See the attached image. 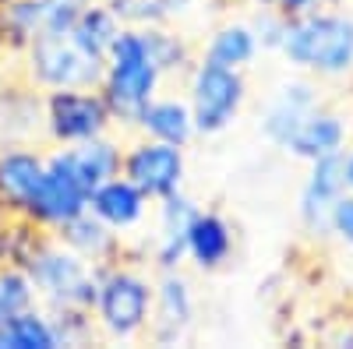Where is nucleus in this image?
Masks as SVG:
<instances>
[{"label": "nucleus", "mask_w": 353, "mask_h": 349, "mask_svg": "<svg viewBox=\"0 0 353 349\" xmlns=\"http://www.w3.org/2000/svg\"><path fill=\"white\" fill-rule=\"evenodd\" d=\"M283 61L307 78L339 81L353 74V14L314 8L286 18L283 43L276 50Z\"/></svg>", "instance_id": "1"}, {"label": "nucleus", "mask_w": 353, "mask_h": 349, "mask_svg": "<svg viewBox=\"0 0 353 349\" xmlns=\"http://www.w3.org/2000/svg\"><path fill=\"white\" fill-rule=\"evenodd\" d=\"M163 71L156 64V56L149 50V39H145V28L138 25H124L121 36L113 39L106 61H103V78L96 89L103 92L113 124L117 127H131L138 124L141 109L149 106L159 89H163Z\"/></svg>", "instance_id": "2"}, {"label": "nucleus", "mask_w": 353, "mask_h": 349, "mask_svg": "<svg viewBox=\"0 0 353 349\" xmlns=\"http://www.w3.org/2000/svg\"><path fill=\"white\" fill-rule=\"evenodd\" d=\"M152 317V275L131 261H110L96 268V304L92 321L103 339L138 342L149 332Z\"/></svg>", "instance_id": "3"}, {"label": "nucleus", "mask_w": 353, "mask_h": 349, "mask_svg": "<svg viewBox=\"0 0 353 349\" xmlns=\"http://www.w3.org/2000/svg\"><path fill=\"white\" fill-rule=\"evenodd\" d=\"M28 275H32L36 297L46 310H92L96 304V268L85 257H78L64 240H57L53 233H43L36 251L25 261Z\"/></svg>", "instance_id": "4"}, {"label": "nucleus", "mask_w": 353, "mask_h": 349, "mask_svg": "<svg viewBox=\"0 0 353 349\" xmlns=\"http://www.w3.org/2000/svg\"><path fill=\"white\" fill-rule=\"evenodd\" d=\"M188 106L194 116L198 138H216L237 124L248 106V78L237 67L212 61H194L188 71Z\"/></svg>", "instance_id": "5"}, {"label": "nucleus", "mask_w": 353, "mask_h": 349, "mask_svg": "<svg viewBox=\"0 0 353 349\" xmlns=\"http://www.w3.org/2000/svg\"><path fill=\"white\" fill-rule=\"evenodd\" d=\"M21 78L39 92L53 89H88L99 85L103 78V61H92L81 53L71 36H36L21 53Z\"/></svg>", "instance_id": "6"}, {"label": "nucleus", "mask_w": 353, "mask_h": 349, "mask_svg": "<svg viewBox=\"0 0 353 349\" xmlns=\"http://www.w3.org/2000/svg\"><path fill=\"white\" fill-rule=\"evenodd\" d=\"M113 127V113L96 85L43 92V134L50 145H81L88 138L110 134Z\"/></svg>", "instance_id": "7"}, {"label": "nucleus", "mask_w": 353, "mask_h": 349, "mask_svg": "<svg viewBox=\"0 0 353 349\" xmlns=\"http://www.w3.org/2000/svg\"><path fill=\"white\" fill-rule=\"evenodd\" d=\"M85 209H88V187L74 177L68 149L64 145H53L46 152V169H43L32 198H28L21 219H28L32 226H39L46 233H57L74 215H81Z\"/></svg>", "instance_id": "8"}, {"label": "nucleus", "mask_w": 353, "mask_h": 349, "mask_svg": "<svg viewBox=\"0 0 353 349\" xmlns=\"http://www.w3.org/2000/svg\"><path fill=\"white\" fill-rule=\"evenodd\" d=\"M121 173L131 184H138L152 201H159V198L184 187V180H188V152L176 149V145L152 141V138L138 134L134 141L124 145Z\"/></svg>", "instance_id": "9"}, {"label": "nucleus", "mask_w": 353, "mask_h": 349, "mask_svg": "<svg viewBox=\"0 0 353 349\" xmlns=\"http://www.w3.org/2000/svg\"><path fill=\"white\" fill-rule=\"evenodd\" d=\"M194 286L191 279L173 268V272H156L152 279V317L145 339H152L156 346H176L184 342L188 332L194 328Z\"/></svg>", "instance_id": "10"}, {"label": "nucleus", "mask_w": 353, "mask_h": 349, "mask_svg": "<svg viewBox=\"0 0 353 349\" xmlns=\"http://www.w3.org/2000/svg\"><path fill=\"white\" fill-rule=\"evenodd\" d=\"M346 194L343 156H325L307 162V177L297 194V219L311 240H329V219L336 201Z\"/></svg>", "instance_id": "11"}, {"label": "nucleus", "mask_w": 353, "mask_h": 349, "mask_svg": "<svg viewBox=\"0 0 353 349\" xmlns=\"http://www.w3.org/2000/svg\"><path fill=\"white\" fill-rule=\"evenodd\" d=\"M198 209V201L191 194L173 191L159 201H152V240L149 251H145V261L152 265V272H173V268H184L188 261V222Z\"/></svg>", "instance_id": "12"}, {"label": "nucleus", "mask_w": 353, "mask_h": 349, "mask_svg": "<svg viewBox=\"0 0 353 349\" xmlns=\"http://www.w3.org/2000/svg\"><path fill=\"white\" fill-rule=\"evenodd\" d=\"M325 103L318 92L314 78L301 74V78H290L283 85H276V92L265 99V109H261V120H258V131L261 138L272 145V149H286V141L297 134V127L307 120V116Z\"/></svg>", "instance_id": "13"}, {"label": "nucleus", "mask_w": 353, "mask_h": 349, "mask_svg": "<svg viewBox=\"0 0 353 349\" xmlns=\"http://www.w3.org/2000/svg\"><path fill=\"white\" fill-rule=\"evenodd\" d=\"M88 212H92L96 219H103L113 233L128 237V233H134V229H141L145 222H149L152 198L138 184H131L124 173H117V177H110L99 187L88 191Z\"/></svg>", "instance_id": "14"}, {"label": "nucleus", "mask_w": 353, "mask_h": 349, "mask_svg": "<svg viewBox=\"0 0 353 349\" xmlns=\"http://www.w3.org/2000/svg\"><path fill=\"white\" fill-rule=\"evenodd\" d=\"M233 251H237L233 222L216 209L198 205L188 222V261L198 272H219L233 261Z\"/></svg>", "instance_id": "15"}, {"label": "nucleus", "mask_w": 353, "mask_h": 349, "mask_svg": "<svg viewBox=\"0 0 353 349\" xmlns=\"http://www.w3.org/2000/svg\"><path fill=\"white\" fill-rule=\"evenodd\" d=\"M46 169V152L39 145H0V209L21 215Z\"/></svg>", "instance_id": "16"}, {"label": "nucleus", "mask_w": 353, "mask_h": 349, "mask_svg": "<svg viewBox=\"0 0 353 349\" xmlns=\"http://www.w3.org/2000/svg\"><path fill=\"white\" fill-rule=\"evenodd\" d=\"M350 120L332 109L329 103H321L307 120L297 127V134H293L286 141V156L293 159H301V162H311V159H325V156H343L346 152V145L353 141L350 138Z\"/></svg>", "instance_id": "17"}, {"label": "nucleus", "mask_w": 353, "mask_h": 349, "mask_svg": "<svg viewBox=\"0 0 353 349\" xmlns=\"http://www.w3.org/2000/svg\"><path fill=\"white\" fill-rule=\"evenodd\" d=\"M43 134V92L25 78L0 89V145H39Z\"/></svg>", "instance_id": "18"}, {"label": "nucleus", "mask_w": 353, "mask_h": 349, "mask_svg": "<svg viewBox=\"0 0 353 349\" xmlns=\"http://www.w3.org/2000/svg\"><path fill=\"white\" fill-rule=\"evenodd\" d=\"M53 237L64 240L92 268H103V265H110V261H121L124 257V237H121V233H113L103 219H96L88 209L81 215H74L68 226H61Z\"/></svg>", "instance_id": "19"}, {"label": "nucleus", "mask_w": 353, "mask_h": 349, "mask_svg": "<svg viewBox=\"0 0 353 349\" xmlns=\"http://www.w3.org/2000/svg\"><path fill=\"white\" fill-rule=\"evenodd\" d=\"M134 131L145 134V138H152V141L176 145V149H188V145L198 138L188 99L184 96H163V92L141 109Z\"/></svg>", "instance_id": "20"}, {"label": "nucleus", "mask_w": 353, "mask_h": 349, "mask_svg": "<svg viewBox=\"0 0 353 349\" xmlns=\"http://www.w3.org/2000/svg\"><path fill=\"white\" fill-rule=\"evenodd\" d=\"M64 149H68L74 177L88 191L99 187L110 177H117V173H121V162H124V141L113 138V131L110 134H99V138H88L81 145H64Z\"/></svg>", "instance_id": "21"}, {"label": "nucleus", "mask_w": 353, "mask_h": 349, "mask_svg": "<svg viewBox=\"0 0 353 349\" xmlns=\"http://www.w3.org/2000/svg\"><path fill=\"white\" fill-rule=\"evenodd\" d=\"M121 28H124V21L117 18V11L106 0H85L68 36L81 53L92 56V61H106V53H110L113 39L121 36Z\"/></svg>", "instance_id": "22"}, {"label": "nucleus", "mask_w": 353, "mask_h": 349, "mask_svg": "<svg viewBox=\"0 0 353 349\" xmlns=\"http://www.w3.org/2000/svg\"><path fill=\"white\" fill-rule=\"evenodd\" d=\"M258 53H261V46H258V36H254L251 21H223V25L212 28V36L205 39L201 61L248 71L258 61Z\"/></svg>", "instance_id": "23"}, {"label": "nucleus", "mask_w": 353, "mask_h": 349, "mask_svg": "<svg viewBox=\"0 0 353 349\" xmlns=\"http://www.w3.org/2000/svg\"><path fill=\"white\" fill-rule=\"evenodd\" d=\"M0 349H61L53 314L36 304L0 321Z\"/></svg>", "instance_id": "24"}, {"label": "nucleus", "mask_w": 353, "mask_h": 349, "mask_svg": "<svg viewBox=\"0 0 353 349\" xmlns=\"http://www.w3.org/2000/svg\"><path fill=\"white\" fill-rule=\"evenodd\" d=\"M141 28H145V39H149V50H152V56H156L163 78L188 74V71H191L194 50H191V43L176 32L170 21H163V25H141Z\"/></svg>", "instance_id": "25"}, {"label": "nucleus", "mask_w": 353, "mask_h": 349, "mask_svg": "<svg viewBox=\"0 0 353 349\" xmlns=\"http://www.w3.org/2000/svg\"><path fill=\"white\" fill-rule=\"evenodd\" d=\"M0 32L11 53H21L36 36H43V0H11L0 8Z\"/></svg>", "instance_id": "26"}, {"label": "nucleus", "mask_w": 353, "mask_h": 349, "mask_svg": "<svg viewBox=\"0 0 353 349\" xmlns=\"http://www.w3.org/2000/svg\"><path fill=\"white\" fill-rule=\"evenodd\" d=\"M36 304H39V297H36V286H32L28 268L14 265V261L0 265V321L18 314V310L36 307Z\"/></svg>", "instance_id": "27"}, {"label": "nucleus", "mask_w": 353, "mask_h": 349, "mask_svg": "<svg viewBox=\"0 0 353 349\" xmlns=\"http://www.w3.org/2000/svg\"><path fill=\"white\" fill-rule=\"evenodd\" d=\"M50 314H53V325H57V339H61V346H85V342L96 339L92 310L61 307V310H50Z\"/></svg>", "instance_id": "28"}, {"label": "nucleus", "mask_w": 353, "mask_h": 349, "mask_svg": "<svg viewBox=\"0 0 353 349\" xmlns=\"http://www.w3.org/2000/svg\"><path fill=\"white\" fill-rule=\"evenodd\" d=\"M85 0H43V32L46 36H68Z\"/></svg>", "instance_id": "29"}, {"label": "nucleus", "mask_w": 353, "mask_h": 349, "mask_svg": "<svg viewBox=\"0 0 353 349\" xmlns=\"http://www.w3.org/2000/svg\"><path fill=\"white\" fill-rule=\"evenodd\" d=\"M251 28H254V36H258V46L269 50V53H276L279 43H283L286 14H279V11H272V8H261V4H258L254 14H251Z\"/></svg>", "instance_id": "30"}, {"label": "nucleus", "mask_w": 353, "mask_h": 349, "mask_svg": "<svg viewBox=\"0 0 353 349\" xmlns=\"http://www.w3.org/2000/svg\"><path fill=\"white\" fill-rule=\"evenodd\" d=\"M329 237L336 244H343L346 251H353V191H346L336 209H332V219H329Z\"/></svg>", "instance_id": "31"}, {"label": "nucleus", "mask_w": 353, "mask_h": 349, "mask_svg": "<svg viewBox=\"0 0 353 349\" xmlns=\"http://www.w3.org/2000/svg\"><path fill=\"white\" fill-rule=\"evenodd\" d=\"M261 8H272V11H279V14H286V18H293V14H304V11H314V8H321L325 0H258Z\"/></svg>", "instance_id": "32"}, {"label": "nucleus", "mask_w": 353, "mask_h": 349, "mask_svg": "<svg viewBox=\"0 0 353 349\" xmlns=\"http://www.w3.org/2000/svg\"><path fill=\"white\" fill-rule=\"evenodd\" d=\"M343 173H346V191H353V141L346 145V152H343Z\"/></svg>", "instance_id": "33"}, {"label": "nucleus", "mask_w": 353, "mask_h": 349, "mask_svg": "<svg viewBox=\"0 0 353 349\" xmlns=\"http://www.w3.org/2000/svg\"><path fill=\"white\" fill-rule=\"evenodd\" d=\"M0 56H11V50H8V43H4V32H0Z\"/></svg>", "instance_id": "34"}, {"label": "nucleus", "mask_w": 353, "mask_h": 349, "mask_svg": "<svg viewBox=\"0 0 353 349\" xmlns=\"http://www.w3.org/2000/svg\"><path fill=\"white\" fill-rule=\"evenodd\" d=\"M8 219H11V215H8L4 209H0V229H4V226H8Z\"/></svg>", "instance_id": "35"}, {"label": "nucleus", "mask_w": 353, "mask_h": 349, "mask_svg": "<svg viewBox=\"0 0 353 349\" xmlns=\"http://www.w3.org/2000/svg\"><path fill=\"white\" fill-rule=\"evenodd\" d=\"M230 4H258V0H230Z\"/></svg>", "instance_id": "36"}, {"label": "nucleus", "mask_w": 353, "mask_h": 349, "mask_svg": "<svg viewBox=\"0 0 353 349\" xmlns=\"http://www.w3.org/2000/svg\"><path fill=\"white\" fill-rule=\"evenodd\" d=\"M8 4H11V0H0V8H8Z\"/></svg>", "instance_id": "37"}]
</instances>
